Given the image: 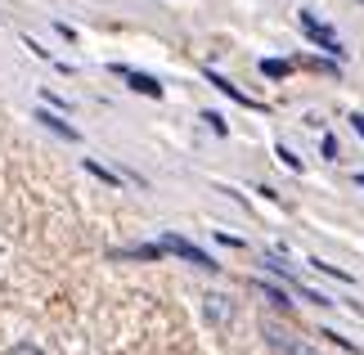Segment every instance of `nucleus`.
Returning a JSON list of instances; mask_svg holds the SVG:
<instances>
[{
	"label": "nucleus",
	"instance_id": "1",
	"mask_svg": "<svg viewBox=\"0 0 364 355\" xmlns=\"http://www.w3.org/2000/svg\"><path fill=\"white\" fill-rule=\"evenodd\" d=\"M297 23H301V32L311 36L319 50H328V54H342V41L333 36V27H328V23H319L311 9H301V14H297Z\"/></svg>",
	"mask_w": 364,
	"mask_h": 355
},
{
	"label": "nucleus",
	"instance_id": "2",
	"mask_svg": "<svg viewBox=\"0 0 364 355\" xmlns=\"http://www.w3.org/2000/svg\"><path fill=\"white\" fill-rule=\"evenodd\" d=\"M162 252H176L180 261H189V265H198V270H220L203 248H193L189 238H180V234H166V238H162Z\"/></svg>",
	"mask_w": 364,
	"mask_h": 355
},
{
	"label": "nucleus",
	"instance_id": "3",
	"mask_svg": "<svg viewBox=\"0 0 364 355\" xmlns=\"http://www.w3.org/2000/svg\"><path fill=\"white\" fill-rule=\"evenodd\" d=\"M261 337H265V346H274L279 355H319L315 346H306V342H297L292 333H284L279 324H261Z\"/></svg>",
	"mask_w": 364,
	"mask_h": 355
},
{
	"label": "nucleus",
	"instance_id": "4",
	"mask_svg": "<svg viewBox=\"0 0 364 355\" xmlns=\"http://www.w3.org/2000/svg\"><path fill=\"white\" fill-rule=\"evenodd\" d=\"M113 73H117L122 81H131V86H135L139 95L162 99V81H158V77H144V73H135V68H122V63H113Z\"/></svg>",
	"mask_w": 364,
	"mask_h": 355
},
{
	"label": "nucleus",
	"instance_id": "5",
	"mask_svg": "<svg viewBox=\"0 0 364 355\" xmlns=\"http://www.w3.org/2000/svg\"><path fill=\"white\" fill-rule=\"evenodd\" d=\"M207 81H212V86H216L220 95H230V99H234V104H243V108H261V104H257V99H247V95H243L239 86H234V81H225V77H216V73H207Z\"/></svg>",
	"mask_w": 364,
	"mask_h": 355
},
{
	"label": "nucleus",
	"instance_id": "6",
	"mask_svg": "<svg viewBox=\"0 0 364 355\" xmlns=\"http://www.w3.org/2000/svg\"><path fill=\"white\" fill-rule=\"evenodd\" d=\"M41 122H46L54 135H63V139H77V131H73V126H68V122H59V117H50V112H41Z\"/></svg>",
	"mask_w": 364,
	"mask_h": 355
},
{
	"label": "nucleus",
	"instance_id": "7",
	"mask_svg": "<svg viewBox=\"0 0 364 355\" xmlns=\"http://www.w3.org/2000/svg\"><path fill=\"white\" fill-rule=\"evenodd\" d=\"M261 73H265V77H288L292 63H284V59H261Z\"/></svg>",
	"mask_w": 364,
	"mask_h": 355
},
{
	"label": "nucleus",
	"instance_id": "8",
	"mask_svg": "<svg viewBox=\"0 0 364 355\" xmlns=\"http://www.w3.org/2000/svg\"><path fill=\"white\" fill-rule=\"evenodd\" d=\"M86 171H95V176H100V180H108V184H117V176L108 171V166H100V162H95V158H86Z\"/></svg>",
	"mask_w": 364,
	"mask_h": 355
},
{
	"label": "nucleus",
	"instance_id": "9",
	"mask_svg": "<svg viewBox=\"0 0 364 355\" xmlns=\"http://www.w3.org/2000/svg\"><path fill=\"white\" fill-rule=\"evenodd\" d=\"M261 292H265V302H274V306H288V297L279 292V288H265V283H261Z\"/></svg>",
	"mask_w": 364,
	"mask_h": 355
},
{
	"label": "nucleus",
	"instance_id": "10",
	"mask_svg": "<svg viewBox=\"0 0 364 355\" xmlns=\"http://www.w3.org/2000/svg\"><path fill=\"white\" fill-rule=\"evenodd\" d=\"M203 122H212V131H216V135H225V122H220L216 112H203Z\"/></svg>",
	"mask_w": 364,
	"mask_h": 355
},
{
	"label": "nucleus",
	"instance_id": "11",
	"mask_svg": "<svg viewBox=\"0 0 364 355\" xmlns=\"http://www.w3.org/2000/svg\"><path fill=\"white\" fill-rule=\"evenodd\" d=\"M319 149H324V158H338V139H333V135H324V144H319Z\"/></svg>",
	"mask_w": 364,
	"mask_h": 355
},
{
	"label": "nucleus",
	"instance_id": "12",
	"mask_svg": "<svg viewBox=\"0 0 364 355\" xmlns=\"http://www.w3.org/2000/svg\"><path fill=\"white\" fill-rule=\"evenodd\" d=\"M9 355H41V351H36V346H32V342H23V346H14V351H9Z\"/></svg>",
	"mask_w": 364,
	"mask_h": 355
},
{
	"label": "nucleus",
	"instance_id": "13",
	"mask_svg": "<svg viewBox=\"0 0 364 355\" xmlns=\"http://www.w3.org/2000/svg\"><path fill=\"white\" fill-rule=\"evenodd\" d=\"M351 126H355V131H360V139H364V117H360V112L351 117Z\"/></svg>",
	"mask_w": 364,
	"mask_h": 355
},
{
	"label": "nucleus",
	"instance_id": "14",
	"mask_svg": "<svg viewBox=\"0 0 364 355\" xmlns=\"http://www.w3.org/2000/svg\"><path fill=\"white\" fill-rule=\"evenodd\" d=\"M355 184H360V189H364V176H355Z\"/></svg>",
	"mask_w": 364,
	"mask_h": 355
}]
</instances>
